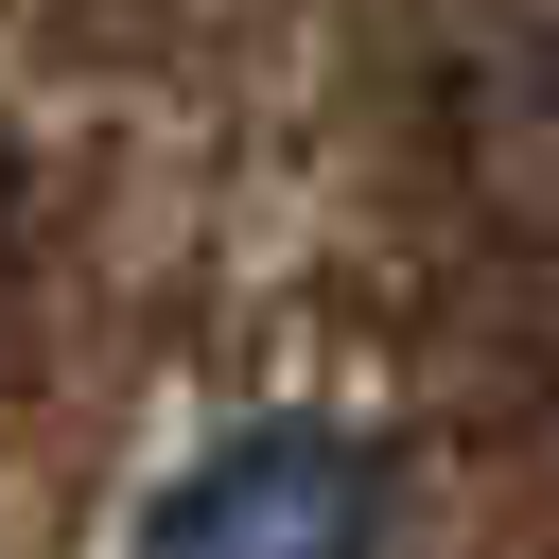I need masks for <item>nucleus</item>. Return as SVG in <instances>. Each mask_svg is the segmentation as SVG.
Listing matches in <instances>:
<instances>
[{"label": "nucleus", "mask_w": 559, "mask_h": 559, "mask_svg": "<svg viewBox=\"0 0 559 559\" xmlns=\"http://www.w3.org/2000/svg\"><path fill=\"white\" fill-rule=\"evenodd\" d=\"M122 559H384V454L349 419H245L140 507Z\"/></svg>", "instance_id": "nucleus-1"}]
</instances>
